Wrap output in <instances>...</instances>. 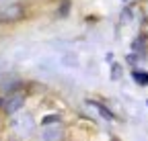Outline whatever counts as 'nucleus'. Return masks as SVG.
<instances>
[{"label":"nucleus","mask_w":148,"mask_h":141,"mask_svg":"<svg viewBox=\"0 0 148 141\" xmlns=\"http://www.w3.org/2000/svg\"><path fill=\"white\" fill-rule=\"evenodd\" d=\"M21 104H23V98L21 96H10V100L6 102V111L12 113V111H16L18 107H21Z\"/></svg>","instance_id":"f257e3e1"},{"label":"nucleus","mask_w":148,"mask_h":141,"mask_svg":"<svg viewBox=\"0 0 148 141\" xmlns=\"http://www.w3.org/2000/svg\"><path fill=\"white\" fill-rule=\"evenodd\" d=\"M134 78H136L140 84H148V74H138V72H136V74H134Z\"/></svg>","instance_id":"f03ea898"}]
</instances>
